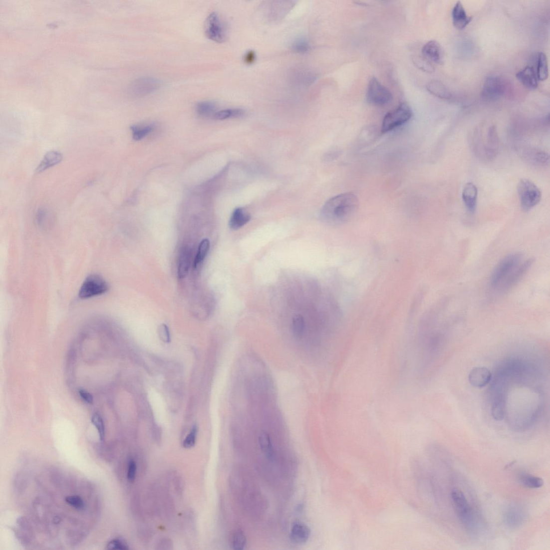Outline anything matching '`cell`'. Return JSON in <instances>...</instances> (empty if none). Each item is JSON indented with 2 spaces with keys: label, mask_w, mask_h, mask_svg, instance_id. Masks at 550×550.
Here are the masks:
<instances>
[{
  "label": "cell",
  "mask_w": 550,
  "mask_h": 550,
  "mask_svg": "<svg viewBox=\"0 0 550 550\" xmlns=\"http://www.w3.org/2000/svg\"><path fill=\"white\" fill-rule=\"evenodd\" d=\"M358 206V200L355 194H341L332 197L325 204L321 211V217L328 224H341L354 216Z\"/></svg>",
  "instance_id": "obj_1"
},
{
  "label": "cell",
  "mask_w": 550,
  "mask_h": 550,
  "mask_svg": "<svg viewBox=\"0 0 550 550\" xmlns=\"http://www.w3.org/2000/svg\"><path fill=\"white\" fill-rule=\"evenodd\" d=\"M523 262V256L520 253H513L504 257L492 273L490 279L491 287L496 290Z\"/></svg>",
  "instance_id": "obj_2"
},
{
  "label": "cell",
  "mask_w": 550,
  "mask_h": 550,
  "mask_svg": "<svg viewBox=\"0 0 550 550\" xmlns=\"http://www.w3.org/2000/svg\"><path fill=\"white\" fill-rule=\"evenodd\" d=\"M521 207L528 212L538 206L542 200V193L538 187L532 181L521 179L517 187Z\"/></svg>",
  "instance_id": "obj_3"
},
{
  "label": "cell",
  "mask_w": 550,
  "mask_h": 550,
  "mask_svg": "<svg viewBox=\"0 0 550 550\" xmlns=\"http://www.w3.org/2000/svg\"><path fill=\"white\" fill-rule=\"evenodd\" d=\"M413 116V111L410 105L401 103L399 106L389 112L385 116L382 126L383 133H386L398 128L410 121Z\"/></svg>",
  "instance_id": "obj_4"
},
{
  "label": "cell",
  "mask_w": 550,
  "mask_h": 550,
  "mask_svg": "<svg viewBox=\"0 0 550 550\" xmlns=\"http://www.w3.org/2000/svg\"><path fill=\"white\" fill-rule=\"evenodd\" d=\"M366 100L376 106H384L392 101L393 96L391 91L383 85L376 77H372L366 90Z\"/></svg>",
  "instance_id": "obj_5"
},
{
  "label": "cell",
  "mask_w": 550,
  "mask_h": 550,
  "mask_svg": "<svg viewBox=\"0 0 550 550\" xmlns=\"http://www.w3.org/2000/svg\"><path fill=\"white\" fill-rule=\"evenodd\" d=\"M108 290L109 285L103 277L96 274L90 275L83 282L79 297L82 299L93 298L107 292Z\"/></svg>",
  "instance_id": "obj_6"
},
{
  "label": "cell",
  "mask_w": 550,
  "mask_h": 550,
  "mask_svg": "<svg viewBox=\"0 0 550 550\" xmlns=\"http://www.w3.org/2000/svg\"><path fill=\"white\" fill-rule=\"evenodd\" d=\"M506 90V83L502 77L490 76L485 81L481 94V98L486 102L495 101L503 97Z\"/></svg>",
  "instance_id": "obj_7"
},
{
  "label": "cell",
  "mask_w": 550,
  "mask_h": 550,
  "mask_svg": "<svg viewBox=\"0 0 550 550\" xmlns=\"http://www.w3.org/2000/svg\"><path fill=\"white\" fill-rule=\"evenodd\" d=\"M204 31L207 37L216 43H224L227 39V32L219 14L211 12L204 23Z\"/></svg>",
  "instance_id": "obj_8"
},
{
  "label": "cell",
  "mask_w": 550,
  "mask_h": 550,
  "mask_svg": "<svg viewBox=\"0 0 550 550\" xmlns=\"http://www.w3.org/2000/svg\"><path fill=\"white\" fill-rule=\"evenodd\" d=\"M161 85V81L154 77H140L131 83L129 94L133 98H142L158 90Z\"/></svg>",
  "instance_id": "obj_9"
},
{
  "label": "cell",
  "mask_w": 550,
  "mask_h": 550,
  "mask_svg": "<svg viewBox=\"0 0 550 550\" xmlns=\"http://www.w3.org/2000/svg\"><path fill=\"white\" fill-rule=\"evenodd\" d=\"M534 263L533 259H528L522 262L501 285L496 289L500 293H504L511 290L519 282L523 279L525 275L530 271Z\"/></svg>",
  "instance_id": "obj_10"
},
{
  "label": "cell",
  "mask_w": 550,
  "mask_h": 550,
  "mask_svg": "<svg viewBox=\"0 0 550 550\" xmlns=\"http://www.w3.org/2000/svg\"><path fill=\"white\" fill-rule=\"evenodd\" d=\"M451 497L458 516L464 524L469 525L472 523L473 517L464 493L459 489H454L451 493Z\"/></svg>",
  "instance_id": "obj_11"
},
{
  "label": "cell",
  "mask_w": 550,
  "mask_h": 550,
  "mask_svg": "<svg viewBox=\"0 0 550 550\" xmlns=\"http://www.w3.org/2000/svg\"><path fill=\"white\" fill-rule=\"evenodd\" d=\"M423 56L431 62L442 65L444 60V53L439 42L432 40L429 41L422 47Z\"/></svg>",
  "instance_id": "obj_12"
},
{
  "label": "cell",
  "mask_w": 550,
  "mask_h": 550,
  "mask_svg": "<svg viewBox=\"0 0 550 550\" xmlns=\"http://www.w3.org/2000/svg\"><path fill=\"white\" fill-rule=\"evenodd\" d=\"M462 200L465 208L471 214L475 213L477 209L478 189L473 183L468 182L462 191Z\"/></svg>",
  "instance_id": "obj_13"
},
{
  "label": "cell",
  "mask_w": 550,
  "mask_h": 550,
  "mask_svg": "<svg viewBox=\"0 0 550 550\" xmlns=\"http://www.w3.org/2000/svg\"><path fill=\"white\" fill-rule=\"evenodd\" d=\"M492 373L485 367H476L472 369L469 375V381L474 387L482 388L491 382Z\"/></svg>",
  "instance_id": "obj_14"
},
{
  "label": "cell",
  "mask_w": 550,
  "mask_h": 550,
  "mask_svg": "<svg viewBox=\"0 0 550 550\" xmlns=\"http://www.w3.org/2000/svg\"><path fill=\"white\" fill-rule=\"evenodd\" d=\"M518 80L524 86L530 89H535L538 87V78L537 71L533 66H527L520 70L516 74Z\"/></svg>",
  "instance_id": "obj_15"
},
{
  "label": "cell",
  "mask_w": 550,
  "mask_h": 550,
  "mask_svg": "<svg viewBox=\"0 0 550 550\" xmlns=\"http://www.w3.org/2000/svg\"><path fill=\"white\" fill-rule=\"evenodd\" d=\"M452 18L454 26L458 30H463L471 22L472 17L467 15L462 2L458 1L453 9Z\"/></svg>",
  "instance_id": "obj_16"
},
{
  "label": "cell",
  "mask_w": 550,
  "mask_h": 550,
  "mask_svg": "<svg viewBox=\"0 0 550 550\" xmlns=\"http://www.w3.org/2000/svg\"><path fill=\"white\" fill-rule=\"evenodd\" d=\"M311 531L309 528L301 522H296L291 528L290 539L293 544L302 545L308 540Z\"/></svg>",
  "instance_id": "obj_17"
},
{
  "label": "cell",
  "mask_w": 550,
  "mask_h": 550,
  "mask_svg": "<svg viewBox=\"0 0 550 550\" xmlns=\"http://www.w3.org/2000/svg\"><path fill=\"white\" fill-rule=\"evenodd\" d=\"M251 219L250 214L243 208H238L233 212L229 222V227L233 230H237L248 224Z\"/></svg>",
  "instance_id": "obj_18"
},
{
  "label": "cell",
  "mask_w": 550,
  "mask_h": 550,
  "mask_svg": "<svg viewBox=\"0 0 550 550\" xmlns=\"http://www.w3.org/2000/svg\"><path fill=\"white\" fill-rule=\"evenodd\" d=\"M504 517L506 524L513 528L519 527L523 523L525 520V514L523 511L517 506H511L508 508Z\"/></svg>",
  "instance_id": "obj_19"
},
{
  "label": "cell",
  "mask_w": 550,
  "mask_h": 550,
  "mask_svg": "<svg viewBox=\"0 0 550 550\" xmlns=\"http://www.w3.org/2000/svg\"><path fill=\"white\" fill-rule=\"evenodd\" d=\"M62 159V155L59 152L52 151L47 152L37 167L36 172L40 173L57 165L61 163Z\"/></svg>",
  "instance_id": "obj_20"
},
{
  "label": "cell",
  "mask_w": 550,
  "mask_h": 550,
  "mask_svg": "<svg viewBox=\"0 0 550 550\" xmlns=\"http://www.w3.org/2000/svg\"><path fill=\"white\" fill-rule=\"evenodd\" d=\"M191 259V252L187 247H183L180 252L178 265V277L185 278L188 274Z\"/></svg>",
  "instance_id": "obj_21"
},
{
  "label": "cell",
  "mask_w": 550,
  "mask_h": 550,
  "mask_svg": "<svg viewBox=\"0 0 550 550\" xmlns=\"http://www.w3.org/2000/svg\"><path fill=\"white\" fill-rule=\"evenodd\" d=\"M426 88L430 93L441 99L449 100L451 97L450 91L441 81L433 80L427 84Z\"/></svg>",
  "instance_id": "obj_22"
},
{
  "label": "cell",
  "mask_w": 550,
  "mask_h": 550,
  "mask_svg": "<svg viewBox=\"0 0 550 550\" xmlns=\"http://www.w3.org/2000/svg\"><path fill=\"white\" fill-rule=\"evenodd\" d=\"M259 442L261 449L268 459L273 460L274 449L270 434L265 431L261 432L259 435Z\"/></svg>",
  "instance_id": "obj_23"
},
{
  "label": "cell",
  "mask_w": 550,
  "mask_h": 550,
  "mask_svg": "<svg viewBox=\"0 0 550 550\" xmlns=\"http://www.w3.org/2000/svg\"><path fill=\"white\" fill-rule=\"evenodd\" d=\"M245 111L241 108H231L220 110L215 113L213 117L216 120H225L244 117Z\"/></svg>",
  "instance_id": "obj_24"
},
{
  "label": "cell",
  "mask_w": 550,
  "mask_h": 550,
  "mask_svg": "<svg viewBox=\"0 0 550 550\" xmlns=\"http://www.w3.org/2000/svg\"><path fill=\"white\" fill-rule=\"evenodd\" d=\"M519 479L522 484L530 489H540L545 484L544 479L530 474H521Z\"/></svg>",
  "instance_id": "obj_25"
},
{
  "label": "cell",
  "mask_w": 550,
  "mask_h": 550,
  "mask_svg": "<svg viewBox=\"0 0 550 550\" xmlns=\"http://www.w3.org/2000/svg\"><path fill=\"white\" fill-rule=\"evenodd\" d=\"M36 220L39 227L43 229H47L52 225L53 222L54 216L50 210L42 208L38 211Z\"/></svg>",
  "instance_id": "obj_26"
},
{
  "label": "cell",
  "mask_w": 550,
  "mask_h": 550,
  "mask_svg": "<svg viewBox=\"0 0 550 550\" xmlns=\"http://www.w3.org/2000/svg\"><path fill=\"white\" fill-rule=\"evenodd\" d=\"M537 74L538 80L542 81L546 80L549 76L548 59L544 53L541 52L538 55Z\"/></svg>",
  "instance_id": "obj_27"
},
{
  "label": "cell",
  "mask_w": 550,
  "mask_h": 550,
  "mask_svg": "<svg viewBox=\"0 0 550 550\" xmlns=\"http://www.w3.org/2000/svg\"><path fill=\"white\" fill-rule=\"evenodd\" d=\"M216 104L210 101H206L199 102L196 105V112L197 114L201 117H208L215 114L216 110Z\"/></svg>",
  "instance_id": "obj_28"
},
{
  "label": "cell",
  "mask_w": 550,
  "mask_h": 550,
  "mask_svg": "<svg viewBox=\"0 0 550 550\" xmlns=\"http://www.w3.org/2000/svg\"><path fill=\"white\" fill-rule=\"evenodd\" d=\"M505 402L500 396L493 402L492 414L493 418L497 421L502 420L505 415Z\"/></svg>",
  "instance_id": "obj_29"
},
{
  "label": "cell",
  "mask_w": 550,
  "mask_h": 550,
  "mask_svg": "<svg viewBox=\"0 0 550 550\" xmlns=\"http://www.w3.org/2000/svg\"><path fill=\"white\" fill-rule=\"evenodd\" d=\"M412 61L414 65L423 72L432 73L435 71V67L432 62L424 56H414Z\"/></svg>",
  "instance_id": "obj_30"
},
{
  "label": "cell",
  "mask_w": 550,
  "mask_h": 550,
  "mask_svg": "<svg viewBox=\"0 0 550 550\" xmlns=\"http://www.w3.org/2000/svg\"><path fill=\"white\" fill-rule=\"evenodd\" d=\"M232 547L236 550H242L247 544L246 535L242 530L236 531L232 536Z\"/></svg>",
  "instance_id": "obj_31"
},
{
  "label": "cell",
  "mask_w": 550,
  "mask_h": 550,
  "mask_svg": "<svg viewBox=\"0 0 550 550\" xmlns=\"http://www.w3.org/2000/svg\"><path fill=\"white\" fill-rule=\"evenodd\" d=\"M210 246V241L208 239H203L200 244L198 252H197V256L194 261V265L195 268H196L199 264L201 263L205 259L209 251Z\"/></svg>",
  "instance_id": "obj_32"
},
{
  "label": "cell",
  "mask_w": 550,
  "mask_h": 550,
  "mask_svg": "<svg viewBox=\"0 0 550 550\" xmlns=\"http://www.w3.org/2000/svg\"><path fill=\"white\" fill-rule=\"evenodd\" d=\"M292 48L293 51L298 53H306L310 50L309 41L304 37L297 38L293 41Z\"/></svg>",
  "instance_id": "obj_33"
},
{
  "label": "cell",
  "mask_w": 550,
  "mask_h": 550,
  "mask_svg": "<svg viewBox=\"0 0 550 550\" xmlns=\"http://www.w3.org/2000/svg\"><path fill=\"white\" fill-rule=\"evenodd\" d=\"M91 422L97 429L101 441H103L105 438V426L101 415L98 413H94L91 417Z\"/></svg>",
  "instance_id": "obj_34"
},
{
  "label": "cell",
  "mask_w": 550,
  "mask_h": 550,
  "mask_svg": "<svg viewBox=\"0 0 550 550\" xmlns=\"http://www.w3.org/2000/svg\"><path fill=\"white\" fill-rule=\"evenodd\" d=\"M305 323L301 315H296L292 320V330L296 337H300L304 333Z\"/></svg>",
  "instance_id": "obj_35"
},
{
  "label": "cell",
  "mask_w": 550,
  "mask_h": 550,
  "mask_svg": "<svg viewBox=\"0 0 550 550\" xmlns=\"http://www.w3.org/2000/svg\"><path fill=\"white\" fill-rule=\"evenodd\" d=\"M131 130L133 132V138L135 140H142L146 135L150 133L152 130L150 126H145V128H138L137 126H132Z\"/></svg>",
  "instance_id": "obj_36"
},
{
  "label": "cell",
  "mask_w": 550,
  "mask_h": 550,
  "mask_svg": "<svg viewBox=\"0 0 550 550\" xmlns=\"http://www.w3.org/2000/svg\"><path fill=\"white\" fill-rule=\"evenodd\" d=\"M531 157L536 163L541 165H547L549 161V154L541 151L535 150L531 152Z\"/></svg>",
  "instance_id": "obj_37"
},
{
  "label": "cell",
  "mask_w": 550,
  "mask_h": 550,
  "mask_svg": "<svg viewBox=\"0 0 550 550\" xmlns=\"http://www.w3.org/2000/svg\"><path fill=\"white\" fill-rule=\"evenodd\" d=\"M65 502L76 510H81L84 509V504L83 501L79 496H68L66 498Z\"/></svg>",
  "instance_id": "obj_38"
},
{
  "label": "cell",
  "mask_w": 550,
  "mask_h": 550,
  "mask_svg": "<svg viewBox=\"0 0 550 550\" xmlns=\"http://www.w3.org/2000/svg\"><path fill=\"white\" fill-rule=\"evenodd\" d=\"M107 549L127 550L129 549V547L123 540L116 539L112 540L108 543Z\"/></svg>",
  "instance_id": "obj_39"
},
{
  "label": "cell",
  "mask_w": 550,
  "mask_h": 550,
  "mask_svg": "<svg viewBox=\"0 0 550 550\" xmlns=\"http://www.w3.org/2000/svg\"><path fill=\"white\" fill-rule=\"evenodd\" d=\"M197 434V429L194 427L191 432L186 437L183 443V446L186 448H190L195 446Z\"/></svg>",
  "instance_id": "obj_40"
},
{
  "label": "cell",
  "mask_w": 550,
  "mask_h": 550,
  "mask_svg": "<svg viewBox=\"0 0 550 550\" xmlns=\"http://www.w3.org/2000/svg\"><path fill=\"white\" fill-rule=\"evenodd\" d=\"M158 334L160 339L165 343L171 342V335L169 329L165 324H161L158 329Z\"/></svg>",
  "instance_id": "obj_41"
},
{
  "label": "cell",
  "mask_w": 550,
  "mask_h": 550,
  "mask_svg": "<svg viewBox=\"0 0 550 550\" xmlns=\"http://www.w3.org/2000/svg\"><path fill=\"white\" fill-rule=\"evenodd\" d=\"M136 463L134 461H130L129 463L128 475H127V477H128V479L129 482H132L135 481L136 476Z\"/></svg>",
  "instance_id": "obj_42"
},
{
  "label": "cell",
  "mask_w": 550,
  "mask_h": 550,
  "mask_svg": "<svg viewBox=\"0 0 550 550\" xmlns=\"http://www.w3.org/2000/svg\"><path fill=\"white\" fill-rule=\"evenodd\" d=\"M79 394L80 395V397L84 401H85L86 403H87L88 404H92L93 403V402H94L93 397L92 395H91L87 391H86L85 390H84V389H79Z\"/></svg>",
  "instance_id": "obj_43"
},
{
  "label": "cell",
  "mask_w": 550,
  "mask_h": 550,
  "mask_svg": "<svg viewBox=\"0 0 550 550\" xmlns=\"http://www.w3.org/2000/svg\"><path fill=\"white\" fill-rule=\"evenodd\" d=\"M256 59V55L255 52L253 51H250L247 53L244 56V60L246 63L248 64H251V63L255 62Z\"/></svg>",
  "instance_id": "obj_44"
}]
</instances>
